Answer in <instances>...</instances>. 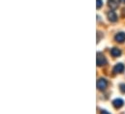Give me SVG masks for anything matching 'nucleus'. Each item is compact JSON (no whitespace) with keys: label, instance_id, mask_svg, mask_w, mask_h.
<instances>
[{"label":"nucleus","instance_id":"1","mask_svg":"<svg viewBox=\"0 0 125 114\" xmlns=\"http://www.w3.org/2000/svg\"><path fill=\"white\" fill-rule=\"evenodd\" d=\"M96 63H97V66H99V67L104 66L107 63V59H106V57L104 56L103 54L98 52L97 53V58H96Z\"/></svg>","mask_w":125,"mask_h":114},{"label":"nucleus","instance_id":"2","mask_svg":"<svg viewBox=\"0 0 125 114\" xmlns=\"http://www.w3.org/2000/svg\"><path fill=\"white\" fill-rule=\"evenodd\" d=\"M107 86H108V81L105 78H99L97 80V88L99 90L103 91V90H105L107 88Z\"/></svg>","mask_w":125,"mask_h":114},{"label":"nucleus","instance_id":"3","mask_svg":"<svg viewBox=\"0 0 125 114\" xmlns=\"http://www.w3.org/2000/svg\"><path fill=\"white\" fill-rule=\"evenodd\" d=\"M124 70H125V67L122 63H117L114 67V73L115 74H121V73L124 72Z\"/></svg>","mask_w":125,"mask_h":114},{"label":"nucleus","instance_id":"4","mask_svg":"<svg viewBox=\"0 0 125 114\" xmlns=\"http://www.w3.org/2000/svg\"><path fill=\"white\" fill-rule=\"evenodd\" d=\"M123 104H124V101H123L122 99H115V100H114V102H113V105H114V107L116 108V109L122 107Z\"/></svg>","mask_w":125,"mask_h":114},{"label":"nucleus","instance_id":"5","mask_svg":"<svg viewBox=\"0 0 125 114\" xmlns=\"http://www.w3.org/2000/svg\"><path fill=\"white\" fill-rule=\"evenodd\" d=\"M115 40L117 42V43H123L125 41V33L124 32H119L115 35Z\"/></svg>","mask_w":125,"mask_h":114},{"label":"nucleus","instance_id":"6","mask_svg":"<svg viewBox=\"0 0 125 114\" xmlns=\"http://www.w3.org/2000/svg\"><path fill=\"white\" fill-rule=\"evenodd\" d=\"M108 19H109L110 21L115 22V21L117 20V16H116V14H115L114 11H110V12L108 13Z\"/></svg>","mask_w":125,"mask_h":114},{"label":"nucleus","instance_id":"7","mask_svg":"<svg viewBox=\"0 0 125 114\" xmlns=\"http://www.w3.org/2000/svg\"><path fill=\"white\" fill-rule=\"evenodd\" d=\"M108 6L112 9V10H115L118 7V4L115 0H108Z\"/></svg>","mask_w":125,"mask_h":114},{"label":"nucleus","instance_id":"8","mask_svg":"<svg viewBox=\"0 0 125 114\" xmlns=\"http://www.w3.org/2000/svg\"><path fill=\"white\" fill-rule=\"evenodd\" d=\"M111 54H112V56L114 57H118L121 55V50L119 48H114L111 50Z\"/></svg>","mask_w":125,"mask_h":114},{"label":"nucleus","instance_id":"9","mask_svg":"<svg viewBox=\"0 0 125 114\" xmlns=\"http://www.w3.org/2000/svg\"><path fill=\"white\" fill-rule=\"evenodd\" d=\"M102 5H103V1H102V0H97V3H96L97 9H100V8L102 7Z\"/></svg>","mask_w":125,"mask_h":114},{"label":"nucleus","instance_id":"10","mask_svg":"<svg viewBox=\"0 0 125 114\" xmlns=\"http://www.w3.org/2000/svg\"><path fill=\"white\" fill-rule=\"evenodd\" d=\"M120 91L122 93H125V84H120Z\"/></svg>","mask_w":125,"mask_h":114},{"label":"nucleus","instance_id":"11","mask_svg":"<svg viewBox=\"0 0 125 114\" xmlns=\"http://www.w3.org/2000/svg\"><path fill=\"white\" fill-rule=\"evenodd\" d=\"M101 114H110V113H109V112H107L106 110H102V111H101Z\"/></svg>","mask_w":125,"mask_h":114},{"label":"nucleus","instance_id":"12","mask_svg":"<svg viewBox=\"0 0 125 114\" xmlns=\"http://www.w3.org/2000/svg\"><path fill=\"white\" fill-rule=\"evenodd\" d=\"M119 1H120L121 3H125V0H119Z\"/></svg>","mask_w":125,"mask_h":114}]
</instances>
